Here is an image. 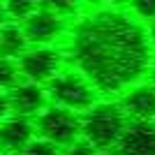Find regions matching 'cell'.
<instances>
[{
	"label": "cell",
	"mask_w": 155,
	"mask_h": 155,
	"mask_svg": "<svg viewBox=\"0 0 155 155\" xmlns=\"http://www.w3.org/2000/svg\"><path fill=\"white\" fill-rule=\"evenodd\" d=\"M65 58L100 95H123L150 70L153 51L143 23L120 9L102 7L72 26Z\"/></svg>",
	"instance_id": "cell-1"
},
{
	"label": "cell",
	"mask_w": 155,
	"mask_h": 155,
	"mask_svg": "<svg viewBox=\"0 0 155 155\" xmlns=\"http://www.w3.org/2000/svg\"><path fill=\"white\" fill-rule=\"evenodd\" d=\"M130 118L118 102L100 100L88 111L81 114V139L93 143L97 150L116 148L120 134L125 132Z\"/></svg>",
	"instance_id": "cell-2"
},
{
	"label": "cell",
	"mask_w": 155,
	"mask_h": 155,
	"mask_svg": "<svg viewBox=\"0 0 155 155\" xmlns=\"http://www.w3.org/2000/svg\"><path fill=\"white\" fill-rule=\"evenodd\" d=\"M44 88H46L49 104L77 111V114H84V111H88L95 102H100L97 88L77 67H63Z\"/></svg>",
	"instance_id": "cell-3"
},
{
	"label": "cell",
	"mask_w": 155,
	"mask_h": 155,
	"mask_svg": "<svg viewBox=\"0 0 155 155\" xmlns=\"http://www.w3.org/2000/svg\"><path fill=\"white\" fill-rule=\"evenodd\" d=\"M32 123H35L37 137L56 143L60 148L81 139V114L56 107V104H49L46 109H42L32 118Z\"/></svg>",
	"instance_id": "cell-4"
},
{
	"label": "cell",
	"mask_w": 155,
	"mask_h": 155,
	"mask_svg": "<svg viewBox=\"0 0 155 155\" xmlns=\"http://www.w3.org/2000/svg\"><path fill=\"white\" fill-rule=\"evenodd\" d=\"M19 72L26 81L46 86L65 67V53L56 46H28L19 58Z\"/></svg>",
	"instance_id": "cell-5"
},
{
	"label": "cell",
	"mask_w": 155,
	"mask_h": 155,
	"mask_svg": "<svg viewBox=\"0 0 155 155\" xmlns=\"http://www.w3.org/2000/svg\"><path fill=\"white\" fill-rule=\"evenodd\" d=\"M21 26H23V32H26V39L30 46H51L67 32V23L63 16L49 12L44 7H39Z\"/></svg>",
	"instance_id": "cell-6"
},
{
	"label": "cell",
	"mask_w": 155,
	"mask_h": 155,
	"mask_svg": "<svg viewBox=\"0 0 155 155\" xmlns=\"http://www.w3.org/2000/svg\"><path fill=\"white\" fill-rule=\"evenodd\" d=\"M9 97V107H12L14 116L23 118H35L42 109L49 107V97H46V88L35 81H19L12 91H7Z\"/></svg>",
	"instance_id": "cell-7"
},
{
	"label": "cell",
	"mask_w": 155,
	"mask_h": 155,
	"mask_svg": "<svg viewBox=\"0 0 155 155\" xmlns=\"http://www.w3.org/2000/svg\"><path fill=\"white\" fill-rule=\"evenodd\" d=\"M118 104L130 120H155V86L150 81L130 86L120 95Z\"/></svg>",
	"instance_id": "cell-8"
},
{
	"label": "cell",
	"mask_w": 155,
	"mask_h": 155,
	"mask_svg": "<svg viewBox=\"0 0 155 155\" xmlns=\"http://www.w3.org/2000/svg\"><path fill=\"white\" fill-rule=\"evenodd\" d=\"M116 150L120 155H155V120H130Z\"/></svg>",
	"instance_id": "cell-9"
},
{
	"label": "cell",
	"mask_w": 155,
	"mask_h": 155,
	"mask_svg": "<svg viewBox=\"0 0 155 155\" xmlns=\"http://www.w3.org/2000/svg\"><path fill=\"white\" fill-rule=\"evenodd\" d=\"M35 137H37V132H35L32 118H23V116H14L12 114L0 123V150L19 155Z\"/></svg>",
	"instance_id": "cell-10"
},
{
	"label": "cell",
	"mask_w": 155,
	"mask_h": 155,
	"mask_svg": "<svg viewBox=\"0 0 155 155\" xmlns=\"http://www.w3.org/2000/svg\"><path fill=\"white\" fill-rule=\"evenodd\" d=\"M28 46L30 44H28L26 32H23V26H21V23L7 21V23L0 26V56L16 60Z\"/></svg>",
	"instance_id": "cell-11"
},
{
	"label": "cell",
	"mask_w": 155,
	"mask_h": 155,
	"mask_svg": "<svg viewBox=\"0 0 155 155\" xmlns=\"http://www.w3.org/2000/svg\"><path fill=\"white\" fill-rule=\"evenodd\" d=\"M5 2V12L9 21H16V23H23L28 16L39 9V0H2Z\"/></svg>",
	"instance_id": "cell-12"
},
{
	"label": "cell",
	"mask_w": 155,
	"mask_h": 155,
	"mask_svg": "<svg viewBox=\"0 0 155 155\" xmlns=\"http://www.w3.org/2000/svg\"><path fill=\"white\" fill-rule=\"evenodd\" d=\"M19 63L14 58H5V56H0V93H7L12 91L14 86L19 84Z\"/></svg>",
	"instance_id": "cell-13"
},
{
	"label": "cell",
	"mask_w": 155,
	"mask_h": 155,
	"mask_svg": "<svg viewBox=\"0 0 155 155\" xmlns=\"http://www.w3.org/2000/svg\"><path fill=\"white\" fill-rule=\"evenodd\" d=\"M130 16H134L139 23H153L155 21V0H127Z\"/></svg>",
	"instance_id": "cell-14"
},
{
	"label": "cell",
	"mask_w": 155,
	"mask_h": 155,
	"mask_svg": "<svg viewBox=\"0 0 155 155\" xmlns=\"http://www.w3.org/2000/svg\"><path fill=\"white\" fill-rule=\"evenodd\" d=\"M81 2H84V0H39V7H44V9H49V12L67 19L70 14H74L79 9Z\"/></svg>",
	"instance_id": "cell-15"
},
{
	"label": "cell",
	"mask_w": 155,
	"mask_h": 155,
	"mask_svg": "<svg viewBox=\"0 0 155 155\" xmlns=\"http://www.w3.org/2000/svg\"><path fill=\"white\" fill-rule=\"evenodd\" d=\"M19 155H60V146L46 141V139H42V137H35Z\"/></svg>",
	"instance_id": "cell-16"
},
{
	"label": "cell",
	"mask_w": 155,
	"mask_h": 155,
	"mask_svg": "<svg viewBox=\"0 0 155 155\" xmlns=\"http://www.w3.org/2000/svg\"><path fill=\"white\" fill-rule=\"evenodd\" d=\"M60 155H97V148L93 143H88L86 139H77L74 143L60 148Z\"/></svg>",
	"instance_id": "cell-17"
},
{
	"label": "cell",
	"mask_w": 155,
	"mask_h": 155,
	"mask_svg": "<svg viewBox=\"0 0 155 155\" xmlns=\"http://www.w3.org/2000/svg\"><path fill=\"white\" fill-rule=\"evenodd\" d=\"M7 116H12V107H9V97L7 93H0V123L5 120Z\"/></svg>",
	"instance_id": "cell-18"
},
{
	"label": "cell",
	"mask_w": 155,
	"mask_h": 155,
	"mask_svg": "<svg viewBox=\"0 0 155 155\" xmlns=\"http://www.w3.org/2000/svg\"><path fill=\"white\" fill-rule=\"evenodd\" d=\"M104 7H109V9H118V7L127 5V0H100Z\"/></svg>",
	"instance_id": "cell-19"
},
{
	"label": "cell",
	"mask_w": 155,
	"mask_h": 155,
	"mask_svg": "<svg viewBox=\"0 0 155 155\" xmlns=\"http://www.w3.org/2000/svg\"><path fill=\"white\" fill-rule=\"evenodd\" d=\"M146 32H148V44H150V51L155 53V21L150 23L148 28H146Z\"/></svg>",
	"instance_id": "cell-20"
},
{
	"label": "cell",
	"mask_w": 155,
	"mask_h": 155,
	"mask_svg": "<svg viewBox=\"0 0 155 155\" xmlns=\"http://www.w3.org/2000/svg\"><path fill=\"white\" fill-rule=\"evenodd\" d=\"M7 12H5V2H2V0H0V26H2V23H7Z\"/></svg>",
	"instance_id": "cell-21"
},
{
	"label": "cell",
	"mask_w": 155,
	"mask_h": 155,
	"mask_svg": "<svg viewBox=\"0 0 155 155\" xmlns=\"http://www.w3.org/2000/svg\"><path fill=\"white\" fill-rule=\"evenodd\" d=\"M97 155H120L116 148H107V150H97Z\"/></svg>",
	"instance_id": "cell-22"
},
{
	"label": "cell",
	"mask_w": 155,
	"mask_h": 155,
	"mask_svg": "<svg viewBox=\"0 0 155 155\" xmlns=\"http://www.w3.org/2000/svg\"><path fill=\"white\" fill-rule=\"evenodd\" d=\"M148 72H150V84L155 86V65H150V70H148Z\"/></svg>",
	"instance_id": "cell-23"
},
{
	"label": "cell",
	"mask_w": 155,
	"mask_h": 155,
	"mask_svg": "<svg viewBox=\"0 0 155 155\" xmlns=\"http://www.w3.org/2000/svg\"><path fill=\"white\" fill-rule=\"evenodd\" d=\"M0 155H14V153H2V150H0Z\"/></svg>",
	"instance_id": "cell-24"
}]
</instances>
